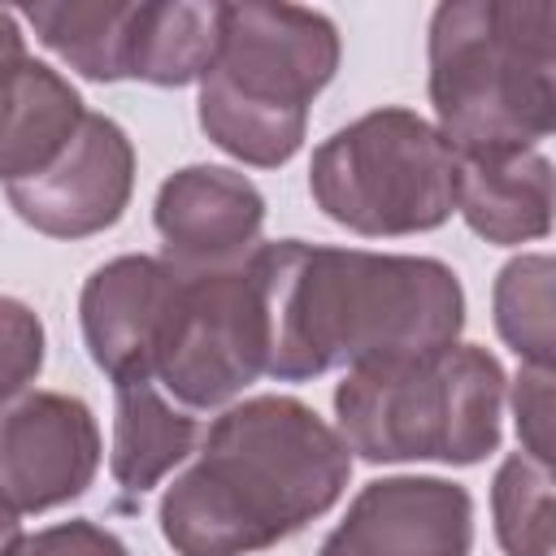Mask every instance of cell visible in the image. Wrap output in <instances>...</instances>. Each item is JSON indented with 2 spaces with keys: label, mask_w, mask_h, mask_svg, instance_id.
<instances>
[{
  "label": "cell",
  "mask_w": 556,
  "mask_h": 556,
  "mask_svg": "<svg viewBox=\"0 0 556 556\" xmlns=\"http://www.w3.org/2000/svg\"><path fill=\"white\" fill-rule=\"evenodd\" d=\"M352 478V452L295 395L230 404L200 456L165 486L156 521L174 556H252L330 513Z\"/></svg>",
  "instance_id": "obj_2"
},
{
  "label": "cell",
  "mask_w": 556,
  "mask_h": 556,
  "mask_svg": "<svg viewBox=\"0 0 556 556\" xmlns=\"http://www.w3.org/2000/svg\"><path fill=\"white\" fill-rule=\"evenodd\" d=\"M83 96L48 61L26 52L13 9H0V182L30 178L83 122Z\"/></svg>",
  "instance_id": "obj_13"
},
{
  "label": "cell",
  "mask_w": 556,
  "mask_h": 556,
  "mask_svg": "<svg viewBox=\"0 0 556 556\" xmlns=\"http://www.w3.org/2000/svg\"><path fill=\"white\" fill-rule=\"evenodd\" d=\"M248 269L265 300V374L278 382L421 356L465 326V287L434 256L274 239Z\"/></svg>",
  "instance_id": "obj_1"
},
{
  "label": "cell",
  "mask_w": 556,
  "mask_h": 556,
  "mask_svg": "<svg viewBox=\"0 0 556 556\" xmlns=\"http://www.w3.org/2000/svg\"><path fill=\"white\" fill-rule=\"evenodd\" d=\"M222 9L217 0H143L139 26V65L135 83L152 87H187L200 83L222 43Z\"/></svg>",
  "instance_id": "obj_17"
},
{
  "label": "cell",
  "mask_w": 556,
  "mask_h": 556,
  "mask_svg": "<svg viewBox=\"0 0 556 556\" xmlns=\"http://www.w3.org/2000/svg\"><path fill=\"white\" fill-rule=\"evenodd\" d=\"M308 191L356 235H421L456 213V152L421 113L374 109L317 143Z\"/></svg>",
  "instance_id": "obj_6"
},
{
  "label": "cell",
  "mask_w": 556,
  "mask_h": 556,
  "mask_svg": "<svg viewBox=\"0 0 556 556\" xmlns=\"http://www.w3.org/2000/svg\"><path fill=\"white\" fill-rule=\"evenodd\" d=\"M17 534H22V513L0 495V556L9 552V543H13Z\"/></svg>",
  "instance_id": "obj_23"
},
{
  "label": "cell",
  "mask_w": 556,
  "mask_h": 556,
  "mask_svg": "<svg viewBox=\"0 0 556 556\" xmlns=\"http://www.w3.org/2000/svg\"><path fill=\"white\" fill-rule=\"evenodd\" d=\"M130 191L135 143L104 113H83L74 135L43 169L4 187L13 213L48 239H87L109 230L126 213Z\"/></svg>",
  "instance_id": "obj_8"
},
{
  "label": "cell",
  "mask_w": 556,
  "mask_h": 556,
  "mask_svg": "<svg viewBox=\"0 0 556 556\" xmlns=\"http://www.w3.org/2000/svg\"><path fill=\"white\" fill-rule=\"evenodd\" d=\"M35 30V39L56 52L70 70L91 83L135 78L139 65V26L143 0H70V4H26L17 13Z\"/></svg>",
  "instance_id": "obj_15"
},
{
  "label": "cell",
  "mask_w": 556,
  "mask_h": 556,
  "mask_svg": "<svg viewBox=\"0 0 556 556\" xmlns=\"http://www.w3.org/2000/svg\"><path fill=\"white\" fill-rule=\"evenodd\" d=\"M513 417L521 434V452L552 465V369L521 365L513 382Z\"/></svg>",
  "instance_id": "obj_22"
},
{
  "label": "cell",
  "mask_w": 556,
  "mask_h": 556,
  "mask_svg": "<svg viewBox=\"0 0 556 556\" xmlns=\"http://www.w3.org/2000/svg\"><path fill=\"white\" fill-rule=\"evenodd\" d=\"M200 426L156 382L113 387V447L109 473L126 495L152 491L174 465L191 456Z\"/></svg>",
  "instance_id": "obj_16"
},
{
  "label": "cell",
  "mask_w": 556,
  "mask_h": 556,
  "mask_svg": "<svg viewBox=\"0 0 556 556\" xmlns=\"http://www.w3.org/2000/svg\"><path fill=\"white\" fill-rule=\"evenodd\" d=\"M430 104L456 156L534 152L556 126V4H439L430 13Z\"/></svg>",
  "instance_id": "obj_3"
},
{
  "label": "cell",
  "mask_w": 556,
  "mask_h": 556,
  "mask_svg": "<svg viewBox=\"0 0 556 556\" xmlns=\"http://www.w3.org/2000/svg\"><path fill=\"white\" fill-rule=\"evenodd\" d=\"M161 248L178 274L235 269L261 248L265 195L261 187L226 165L174 169L152 204Z\"/></svg>",
  "instance_id": "obj_12"
},
{
  "label": "cell",
  "mask_w": 556,
  "mask_h": 556,
  "mask_svg": "<svg viewBox=\"0 0 556 556\" xmlns=\"http://www.w3.org/2000/svg\"><path fill=\"white\" fill-rule=\"evenodd\" d=\"M4 556H130V547L113 530L87 517H74V521L43 526L35 534H17Z\"/></svg>",
  "instance_id": "obj_21"
},
{
  "label": "cell",
  "mask_w": 556,
  "mask_h": 556,
  "mask_svg": "<svg viewBox=\"0 0 556 556\" xmlns=\"http://www.w3.org/2000/svg\"><path fill=\"white\" fill-rule=\"evenodd\" d=\"M456 213L500 248L543 239L552 230V161L539 148L456 156Z\"/></svg>",
  "instance_id": "obj_14"
},
{
  "label": "cell",
  "mask_w": 556,
  "mask_h": 556,
  "mask_svg": "<svg viewBox=\"0 0 556 556\" xmlns=\"http://www.w3.org/2000/svg\"><path fill=\"white\" fill-rule=\"evenodd\" d=\"M43 321L30 304L0 295V408L30 391V382L43 369Z\"/></svg>",
  "instance_id": "obj_20"
},
{
  "label": "cell",
  "mask_w": 556,
  "mask_h": 556,
  "mask_svg": "<svg viewBox=\"0 0 556 556\" xmlns=\"http://www.w3.org/2000/svg\"><path fill=\"white\" fill-rule=\"evenodd\" d=\"M100 473V426L87 400L65 391H26L0 408V495L17 513H48Z\"/></svg>",
  "instance_id": "obj_9"
},
{
  "label": "cell",
  "mask_w": 556,
  "mask_h": 556,
  "mask_svg": "<svg viewBox=\"0 0 556 556\" xmlns=\"http://www.w3.org/2000/svg\"><path fill=\"white\" fill-rule=\"evenodd\" d=\"M473 495L452 478L395 473L356 491L317 556H469Z\"/></svg>",
  "instance_id": "obj_11"
},
{
  "label": "cell",
  "mask_w": 556,
  "mask_h": 556,
  "mask_svg": "<svg viewBox=\"0 0 556 556\" xmlns=\"http://www.w3.org/2000/svg\"><path fill=\"white\" fill-rule=\"evenodd\" d=\"M178 295L182 274L161 256L126 252L91 269L78 295V326L91 365L113 387L152 382Z\"/></svg>",
  "instance_id": "obj_10"
},
{
  "label": "cell",
  "mask_w": 556,
  "mask_h": 556,
  "mask_svg": "<svg viewBox=\"0 0 556 556\" xmlns=\"http://www.w3.org/2000/svg\"><path fill=\"white\" fill-rule=\"evenodd\" d=\"M339 26L304 4L222 9V43L200 74V130L226 156L278 169L308 135V104L339 70Z\"/></svg>",
  "instance_id": "obj_4"
},
{
  "label": "cell",
  "mask_w": 556,
  "mask_h": 556,
  "mask_svg": "<svg viewBox=\"0 0 556 556\" xmlns=\"http://www.w3.org/2000/svg\"><path fill=\"white\" fill-rule=\"evenodd\" d=\"M552 256L547 252H526L513 256L491 287V308H495V330L500 339L521 356V365L552 369Z\"/></svg>",
  "instance_id": "obj_18"
},
{
  "label": "cell",
  "mask_w": 556,
  "mask_h": 556,
  "mask_svg": "<svg viewBox=\"0 0 556 556\" xmlns=\"http://www.w3.org/2000/svg\"><path fill=\"white\" fill-rule=\"evenodd\" d=\"M491 517L504 556H552L556 547V504L552 465L513 452L491 482Z\"/></svg>",
  "instance_id": "obj_19"
},
{
  "label": "cell",
  "mask_w": 556,
  "mask_h": 556,
  "mask_svg": "<svg viewBox=\"0 0 556 556\" xmlns=\"http://www.w3.org/2000/svg\"><path fill=\"white\" fill-rule=\"evenodd\" d=\"M269 326L261 287L243 265L182 274V295L152 382L187 413L222 408L265 374Z\"/></svg>",
  "instance_id": "obj_7"
},
{
  "label": "cell",
  "mask_w": 556,
  "mask_h": 556,
  "mask_svg": "<svg viewBox=\"0 0 556 556\" xmlns=\"http://www.w3.org/2000/svg\"><path fill=\"white\" fill-rule=\"evenodd\" d=\"M504 369L478 343L348 369L334 387L339 439L369 465H478L504 434Z\"/></svg>",
  "instance_id": "obj_5"
}]
</instances>
